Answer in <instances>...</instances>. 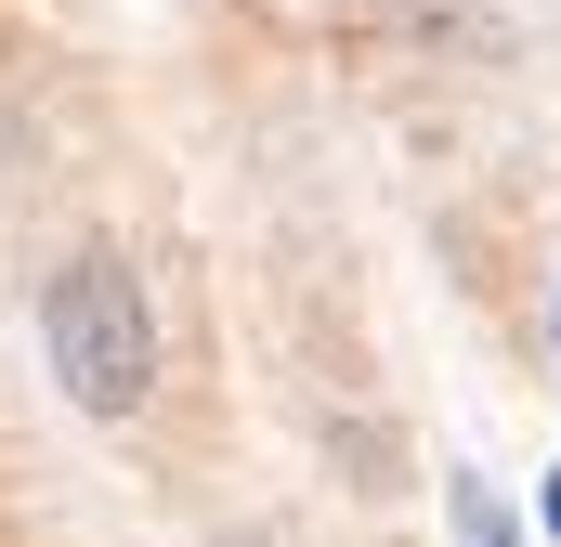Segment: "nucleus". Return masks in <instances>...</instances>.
<instances>
[{"mask_svg":"<svg viewBox=\"0 0 561 547\" xmlns=\"http://www.w3.org/2000/svg\"><path fill=\"white\" fill-rule=\"evenodd\" d=\"M53 379L92 417H131L157 392V313H144V274L118 248H92V261L53 274Z\"/></svg>","mask_w":561,"mask_h":547,"instance_id":"nucleus-1","label":"nucleus"},{"mask_svg":"<svg viewBox=\"0 0 561 547\" xmlns=\"http://www.w3.org/2000/svg\"><path fill=\"white\" fill-rule=\"evenodd\" d=\"M444 509H457V547H510V509H496V482H457Z\"/></svg>","mask_w":561,"mask_h":547,"instance_id":"nucleus-2","label":"nucleus"},{"mask_svg":"<svg viewBox=\"0 0 561 547\" xmlns=\"http://www.w3.org/2000/svg\"><path fill=\"white\" fill-rule=\"evenodd\" d=\"M549 535H561V469H549Z\"/></svg>","mask_w":561,"mask_h":547,"instance_id":"nucleus-3","label":"nucleus"}]
</instances>
